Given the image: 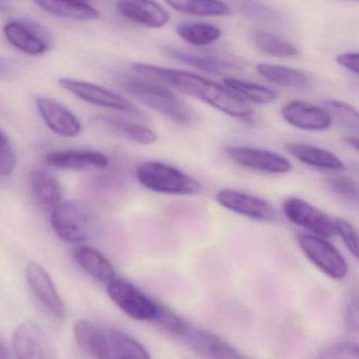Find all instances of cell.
Wrapping results in <instances>:
<instances>
[{
    "label": "cell",
    "mask_w": 359,
    "mask_h": 359,
    "mask_svg": "<svg viewBox=\"0 0 359 359\" xmlns=\"http://www.w3.org/2000/svg\"><path fill=\"white\" fill-rule=\"evenodd\" d=\"M74 336L81 348L95 359H116L112 344L106 332L89 320L77 321L74 325Z\"/></svg>",
    "instance_id": "17"
},
{
    "label": "cell",
    "mask_w": 359,
    "mask_h": 359,
    "mask_svg": "<svg viewBox=\"0 0 359 359\" xmlns=\"http://www.w3.org/2000/svg\"><path fill=\"white\" fill-rule=\"evenodd\" d=\"M18 359H57L49 337L34 323H20L12 338Z\"/></svg>",
    "instance_id": "12"
},
{
    "label": "cell",
    "mask_w": 359,
    "mask_h": 359,
    "mask_svg": "<svg viewBox=\"0 0 359 359\" xmlns=\"http://www.w3.org/2000/svg\"><path fill=\"white\" fill-rule=\"evenodd\" d=\"M178 36L195 47L212 45L222 37V30L209 22H184L176 28Z\"/></svg>",
    "instance_id": "27"
},
{
    "label": "cell",
    "mask_w": 359,
    "mask_h": 359,
    "mask_svg": "<svg viewBox=\"0 0 359 359\" xmlns=\"http://www.w3.org/2000/svg\"><path fill=\"white\" fill-rule=\"evenodd\" d=\"M344 142H346V144H348V146L352 147V148L354 149L355 151H358L359 142L358 137H357L356 135L348 136V137L344 138Z\"/></svg>",
    "instance_id": "40"
},
{
    "label": "cell",
    "mask_w": 359,
    "mask_h": 359,
    "mask_svg": "<svg viewBox=\"0 0 359 359\" xmlns=\"http://www.w3.org/2000/svg\"><path fill=\"white\" fill-rule=\"evenodd\" d=\"M325 109L331 116L332 121H335L338 125L344 129L358 132V112L354 107L340 100H327Z\"/></svg>",
    "instance_id": "32"
},
{
    "label": "cell",
    "mask_w": 359,
    "mask_h": 359,
    "mask_svg": "<svg viewBox=\"0 0 359 359\" xmlns=\"http://www.w3.org/2000/svg\"><path fill=\"white\" fill-rule=\"evenodd\" d=\"M26 275L31 290L41 304L56 318L64 319L66 306L47 270L36 262H30L27 266Z\"/></svg>",
    "instance_id": "13"
},
{
    "label": "cell",
    "mask_w": 359,
    "mask_h": 359,
    "mask_svg": "<svg viewBox=\"0 0 359 359\" xmlns=\"http://www.w3.org/2000/svg\"><path fill=\"white\" fill-rule=\"evenodd\" d=\"M136 76L165 87L174 88L187 95L192 96L216 110L236 118H251L253 110L247 102L233 93L228 88L213 83L210 79L187 71L163 68L154 65L136 62L132 66Z\"/></svg>",
    "instance_id": "1"
},
{
    "label": "cell",
    "mask_w": 359,
    "mask_h": 359,
    "mask_svg": "<svg viewBox=\"0 0 359 359\" xmlns=\"http://www.w3.org/2000/svg\"><path fill=\"white\" fill-rule=\"evenodd\" d=\"M0 359H10V354L8 352L7 346L0 340Z\"/></svg>",
    "instance_id": "41"
},
{
    "label": "cell",
    "mask_w": 359,
    "mask_h": 359,
    "mask_svg": "<svg viewBox=\"0 0 359 359\" xmlns=\"http://www.w3.org/2000/svg\"><path fill=\"white\" fill-rule=\"evenodd\" d=\"M60 87L88 104L118 111L142 121H147L148 118L146 113L140 110L135 104L102 86L72 79H60Z\"/></svg>",
    "instance_id": "5"
},
{
    "label": "cell",
    "mask_w": 359,
    "mask_h": 359,
    "mask_svg": "<svg viewBox=\"0 0 359 359\" xmlns=\"http://www.w3.org/2000/svg\"><path fill=\"white\" fill-rule=\"evenodd\" d=\"M229 158L241 167L254 171L270 174L289 173L293 169L292 163L285 157L272 151L245 146H229L226 148Z\"/></svg>",
    "instance_id": "11"
},
{
    "label": "cell",
    "mask_w": 359,
    "mask_h": 359,
    "mask_svg": "<svg viewBox=\"0 0 359 359\" xmlns=\"http://www.w3.org/2000/svg\"><path fill=\"white\" fill-rule=\"evenodd\" d=\"M329 188L338 196L351 203L358 201V186L353 178L348 176H334L327 180Z\"/></svg>",
    "instance_id": "33"
},
{
    "label": "cell",
    "mask_w": 359,
    "mask_h": 359,
    "mask_svg": "<svg viewBox=\"0 0 359 359\" xmlns=\"http://www.w3.org/2000/svg\"><path fill=\"white\" fill-rule=\"evenodd\" d=\"M356 342L338 341L323 348L316 359H359Z\"/></svg>",
    "instance_id": "34"
},
{
    "label": "cell",
    "mask_w": 359,
    "mask_h": 359,
    "mask_svg": "<svg viewBox=\"0 0 359 359\" xmlns=\"http://www.w3.org/2000/svg\"><path fill=\"white\" fill-rule=\"evenodd\" d=\"M36 107L46 125L58 136L74 138L81 133V121L57 100L39 97L36 100Z\"/></svg>",
    "instance_id": "15"
},
{
    "label": "cell",
    "mask_w": 359,
    "mask_h": 359,
    "mask_svg": "<svg viewBox=\"0 0 359 359\" xmlns=\"http://www.w3.org/2000/svg\"><path fill=\"white\" fill-rule=\"evenodd\" d=\"M121 86L136 100L176 123L188 125L194 118L190 107L165 86L136 75L123 77Z\"/></svg>",
    "instance_id": "2"
},
{
    "label": "cell",
    "mask_w": 359,
    "mask_h": 359,
    "mask_svg": "<svg viewBox=\"0 0 359 359\" xmlns=\"http://www.w3.org/2000/svg\"><path fill=\"white\" fill-rule=\"evenodd\" d=\"M358 60L359 55L357 52H346L336 57V62L340 67L354 73L355 75H358L359 73Z\"/></svg>",
    "instance_id": "38"
},
{
    "label": "cell",
    "mask_w": 359,
    "mask_h": 359,
    "mask_svg": "<svg viewBox=\"0 0 359 359\" xmlns=\"http://www.w3.org/2000/svg\"><path fill=\"white\" fill-rule=\"evenodd\" d=\"M226 88H228L233 93L245 102H251L254 104H271L277 100V94L273 90L251 81H243V79H224Z\"/></svg>",
    "instance_id": "28"
},
{
    "label": "cell",
    "mask_w": 359,
    "mask_h": 359,
    "mask_svg": "<svg viewBox=\"0 0 359 359\" xmlns=\"http://www.w3.org/2000/svg\"><path fill=\"white\" fill-rule=\"evenodd\" d=\"M333 222L335 234L341 237L342 241L350 253L355 258H358V235H357L356 228L344 218H335Z\"/></svg>",
    "instance_id": "35"
},
{
    "label": "cell",
    "mask_w": 359,
    "mask_h": 359,
    "mask_svg": "<svg viewBox=\"0 0 359 359\" xmlns=\"http://www.w3.org/2000/svg\"><path fill=\"white\" fill-rule=\"evenodd\" d=\"M358 297L357 294L351 297L346 304V316H344V321H346V329L353 333H357L358 331Z\"/></svg>",
    "instance_id": "37"
},
{
    "label": "cell",
    "mask_w": 359,
    "mask_h": 359,
    "mask_svg": "<svg viewBox=\"0 0 359 359\" xmlns=\"http://www.w3.org/2000/svg\"><path fill=\"white\" fill-rule=\"evenodd\" d=\"M256 47L269 55L274 57L287 58L297 56V47L283 37L277 36L266 31L258 30L252 36Z\"/></svg>",
    "instance_id": "30"
},
{
    "label": "cell",
    "mask_w": 359,
    "mask_h": 359,
    "mask_svg": "<svg viewBox=\"0 0 359 359\" xmlns=\"http://www.w3.org/2000/svg\"><path fill=\"white\" fill-rule=\"evenodd\" d=\"M167 5L180 13L193 16H229L232 13L226 4L216 0H173Z\"/></svg>",
    "instance_id": "29"
},
{
    "label": "cell",
    "mask_w": 359,
    "mask_h": 359,
    "mask_svg": "<svg viewBox=\"0 0 359 359\" xmlns=\"http://www.w3.org/2000/svg\"><path fill=\"white\" fill-rule=\"evenodd\" d=\"M109 297L132 319L155 321L161 306L151 299L133 283L123 279H114L108 285Z\"/></svg>",
    "instance_id": "7"
},
{
    "label": "cell",
    "mask_w": 359,
    "mask_h": 359,
    "mask_svg": "<svg viewBox=\"0 0 359 359\" xmlns=\"http://www.w3.org/2000/svg\"><path fill=\"white\" fill-rule=\"evenodd\" d=\"M74 259L90 276L102 283H112L115 279V270L112 264L100 251L87 245L75 249Z\"/></svg>",
    "instance_id": "23"
},
{
    "label": "cell",
    "mask_w": 359,
    "mask_h": 359,
    "mask_svg": "<svg viewBox=\"0 0 359 359\" xmlns=\"http://www.w3.org/2000/svg\"><path fill=\"white\" fill-rule=\"evenodd\" d=\"M184 340L210 359H247L234 346L209 332L191 330Z\"/></svg>",
    "instance_id": "19"
},
{
    "label": "cell",
    "mask_w": 359,
    "mask_h": 359,
    "mask_svg": "<svg viewBox=\"0 0 359 359\" xmlns=\"http://www.w3.org/2000/svg\"><path fill=\"white\" fill-rule=\"evenodd\" d=\"M113 352L116 359H151L150 353L142 344L128 334L117 330L109 331Z\"/></svg>",
    "instance_id": "31"
},
{
    "label": "cell",
    "mask_w": 359,
    "mask_h": 359,
    "mask_svg": "<svg viewBox=\"0 0 359 359\" xmlns=\"http://www.w3.org/2000/svg\"><path fill=\"white\" fill-rule=\"evenodd\" d=\"M119 13L130 22L151 29H161L170 22V14L155 1H119Z\"/></svg>",
    "instance_id": "16"
},
{
    "label": "cell",
    "mask_w": 359,
    "mask_h": 359,
    "mask_svg": "<svg viewBox=\"0 0 359 359\" xmlns=\"http://www.w3.org/2000/svg\"><path fill=\"white\" fill-rule=\"evenodd\" d=\"M281 115L287 123L304 131H325L333 123L325 108L302 100L285 104Z\"/></svg>",
    "instance_id": "14"
},
{
    "label": "cell",
    "mask_w": 359,
    "mask_h": 359,
    "mask_svg": "<svg viewBox=\"0 0 359 359\" xmlns=\"http://www.w3.org/2000/svg\"><path fill=\"white\" fill-rule=\"evenodd\" d=\"M136 178L144 188L169 195H194L201 184L177 168L159 161H146L136 168Z\"/></svg>",
    "instance_id": "4"
},
{
    "label": "cell",
    "mask_w": 359,
    "mask_h": 359,
    "mask_svg": "<svg viewBox=\"0 0 359 359\" xmlns=\"http://www.w3.org/2000/svg\"><path fill=\"white\" fill-rule=\"evenodd\" d=\"M4 33L13 47L28 55H43L52 47L51 33L43 25L28 18L7 22Z\"/></svg>",
    "instance_id": "8"
},
{
    "label": "cell",
    "mask_w": 359,
    "mask_h": 359,
    "mask_svg": "<svg viewBox=\"0 0 359 359\" xmlns=\"http://www.w3.org/2000/svg\"><path fill=\"white\" fill-rule=\"evenodd\" d=\"M163 52L169 57L173 58L182 64L194 67L205 73L224 74V73L239 69V66L234 62H229V60L213 57V56L198 55V54L190 53V52L184 51L177 48L165 47Z\"/></svg>",
    "instance_id": "24"
},
{
    "label": "cell",
    "mask_w": 359,
    "mask_h": 359,
    "mask_svg": "<svg viewBox=\"0 0 359 359\" xmlns=\"http://www.w3.org/2000/svg\"><path fill=\"white\" fill-rule=\"evenodd\" d=\"M297 241L302 253L323 274L335 280H341L348 275V262L327 239L302 234Z\"/></svg>",
    "instance_id": "6"
},
{
    "label": "cell",
    "mask_w": 359,
    "mask_h": 359,
    "mask_svg": "<svg viewBox=\"0 0 359 359\" xmlns=\"http://www.w3.org/2000/svg\"><path fill=\"white\" fill-rule=\"evenodd\" d=\"M18 165V156L9 138L0 130V176H9Z\"/></svg>",
    "instance_id": "36"
},
{
    "label": "cell",
    "mask_w": 359,
    "mask_h": 359,
    "mask_svg": "<svg viewBox=\"0 0 359 359\" xmlns=\"http://www.w3.org/2000/svg\"><path fill=\"white\" fill-rule=\"evenodd\" d=\"M215 198L224 209L255 222H275L277 220L274 207L266 199L255 195L234 189H222L216 194Z\"/></svg>",
    "instance_id": "9"
},
{
    "label": "cell",
    "mask_w": 359,
    "mask_h": 359,
    "mask_svg": "<svg viewBox=\"0 0 359 359\" xmlns=\"http://www.w3.org/2000/svg\"><path fill=\"white\" fill-rule=\"evenodd\" d=\"M41 10L62 20L89 22L100 18V14L93 6L81 1H36Z\"/></svg>",
    "instance_id": "25"
},
{
    "label": "cell",
    "mask_w": 359,
    "mask_h": 359,
    "mask_svg": "<svg viewBox=\"0 0 359 359\" xmlns=\"http://www.w3.org/2000/svg\"><path fill=\"white\" fill-rule=\"evenodd\" d=\"M31 192L39 207L52 212L62 203V188L57 178L47 170H36L30 178Z\"/></svg>",
    "instance_id": "20"
},
{
    "label": "cell",
    "mask_w": 359,
    "mask_h": 359,
    "mask_svg": "<svg viewBox=\"0 0 359 359\" xmlns=\"http://www.w3.org/2000/svg\"><path fill=\"white\" fill-rule=\"evenodd\" d=\"M283 210L290 222L310 231L315 236L327 239L335 235L332 218L304 199L290 197L283 203Z\"/></svg>",
    "instance_id": "10"
},
{
    "label": "cell",
    "mask_w": 359,
    "mask_h": 359,
    "mask_svg": "<svg viewBox=\"0 0 359 359\" xmlns=\"http://www.w3.org/2000/svg\"><path fill=\"white\" fill-rule=\"evenodd\" d=\"M48 165L65 171H92L109 165L106 155L93 151H62L50 153L46 157Z\"/></svg>",
    "instance_id": "18"
},
{
    "label": "cell",
    "mask_w": 359,
    "mask_h": 359,
    "mask_svg": "<svg viewBox=\"0 0 359 359\" xmlns=\"http://www.w3.org/2000/svg\"><path fill=\"white\" fill-rule=\"evenodd\" d=\"M257 71L264 79L280 87L309 90L314 85L312 77L308 73L281 65L259 64Z\"/></svg>",
    "instance_id": "22"
},
{
    "label": "cell",
    "mask_w": 359,
    "mask_h": 359,
    "mask_svg": "<svg viewBox=\"0 0 359 359\" xmlns=\"http://www.w3.org/2000/svg\"><path fill=\"white\" fill-rule=\"evenodd\" d=\"M98 121L112 133L137 144H152L158 140L156 132L153 131L150 128L128 119L102 116Z\"/></svg>",
    "instance_id": "26"
},
{
    "label": "cell",
    "mask_w": 359,
    "mask_h": 359,
    "mask_svg": "<svg viewBox=\"0 0 359 359\" xmlns=\"http://www.w3.org/2000/svg\"><path fill=\"white\" fill-rule=\"evenodd\" d=\"M51 224L62 241L81 243L89 241L98 229V215L83 201H62L51 212Z\"/></svg>",
    "instance_id": "3"
},
{
    "label": "cell",
    "mask_w": 359,
    "mask_h": 359,
    "mask_svg": "<svg viewBox=\"0 0 359 359\" xmlns=\"http://www.w3.org/2000/svg\"><path fill=\"white\" fill-rule=\"evenodd\" d=\"M285 150L300 163L316 169L327 171H341L344 169V163L339 157L336 156L331 151L318 147L291 142L285 146Z\"/></svg>",
    "instance_id": "21"
},
{
    "label": "cell",
    "mask_w": 359,
    "mask_h": 359,
    "mask_svg": "<svg viewBox=\"0 0 359 359\" xmlns=\"http://www.w3.org/2000/svg\"><path fill=\"white\" fill-rule=\"evenodd\" d=\"M12 71V65L9 60L0 57V76L9 75Z\"/></svg>",
    "instance_id": "39"
}]
</instances>
